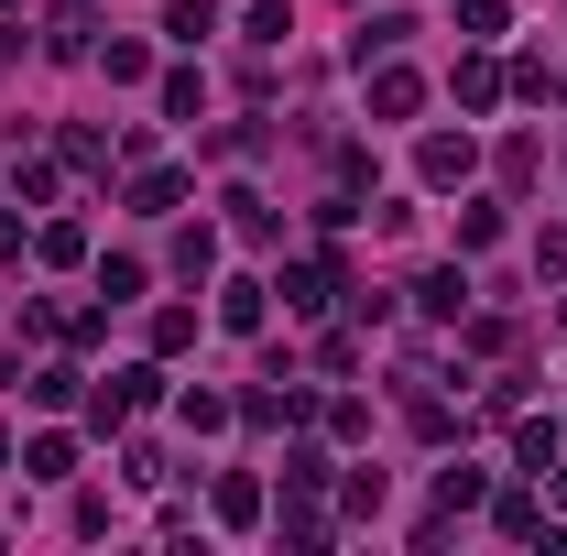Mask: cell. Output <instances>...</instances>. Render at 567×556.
Wrapping results in <instances>:
<instances>
[{"label":"cell","mask_w":567,"mask_h":556,"mask_svg":"<svg viewBox=\"0 0 567 556\" xmlns=\"http://www.w3.org/2000/svg\"><path fill=\"white\" fill-rule=\"evenodd\" d=\"M470 175V142H425V186H458Z\"/></svg>","instance_id":"cell-3"},{"label":"cell","mask_w":567,"mask_h":556,"mask_svg":"<svg viewBox=\"0 0 567 556\" xmlns=\"http://www.w3.org/2000/svg\"><path fill=\"white\" fill-rule=\"evenodd\" d=\"M458 295H470L458 274H425V284H415V306H425V317H458Z\"/></svg>","instance_id":"cell-5"},{"label":"cell","mask_w":567,"mask_h":556,"mask_svg":"<svg viewBox=\"0 0 567 556\" xmlns=\"http://www.w3.org/2000/svg\"><path fill=\"white\" fill-rule=\"evenodd\" d=\"M415 99H425V76H404V66L371 76V110H382V121H415Z\"/></svg>","instance_id":"cell-1"},{"label":"cell","mask_w":567,"mask_h":556,"mask_svg":"<svg viewBox=\"0 0 567 556\" xmlns=\"http://www.w3.org/2000/svg\"><path fill=\"white\" fill-rule=\"evenodd\" d=\"M164 33H175V44H208L218 22H208V0H175V11H164Z\"/></svg>","instance_id":"cell-4"},{"label":"cell","mask_w":567,"mask_h":556,"mask_svg":"<svg viewBox=\"0 0 567 556\" xmlns=\"http://www.w3.org/2000/svg\"><path fill=\"white\" fill-rule=\"evenodd\" d=\"M22 470H33V481H66L76 447H66V436H33V447H22Z\"/></svg>","instance_id":"cell-2"}]
</instances>
